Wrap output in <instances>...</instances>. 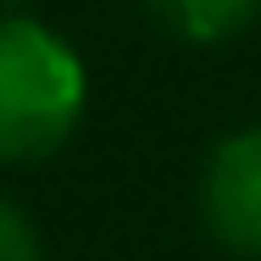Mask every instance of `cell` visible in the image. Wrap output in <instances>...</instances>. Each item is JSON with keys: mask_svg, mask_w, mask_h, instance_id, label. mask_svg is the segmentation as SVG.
<instances>
[{"mask_svg": "<svg viewBox=\"0 0 261 261\" xmlns=\"http://www.w3.org/2000/svg\"><path fill=\"white\" fill-rule=\"evenodd\" d=\"M84 117V61L45 22H0V161H39Z\"/></svg>", "mask_w": 261, "mask_h": 261, "instance_id": "6da1fadb", "label": "cell"}, {"mask_svg": "<svg viewBox=\"0 0 261 261\" xmlns=\"http://www.w3.org/2000/svg\"><path fill=\"white\" fill-rule=\"evenodd\" d=\"M200 211L233 256L261 261V128H239L211 150L200 178Z\"/></svg>", "mask_w": 261, "mask_h": 261, "instance_id": "7a4b0ae2", "label": "cell"}, {"mask_svg": "<svg viewBox=\"0 0 261 261\" xmlns=\"http://www.w3.org/2000/svg\"><path fill=\"white\" fill-rule=\"evenodd\" d=\"M161 22L189 39V45H217L228 34H239L250 17L261 11V0H156Z\"/></svg>", "mask_w": 261, "mask_h": 261, "instance_id": "3957f363", "label": "cell"}, {"mask_svg": "<svg viewBox=\"0 0 261 261\" xmlns=\"http://www.w3.org/2000/svg\"><path fill=\"white\" fill-rule=\"evenodd\" d=\"M0 261H39V239L28 228V217L0 200Z\"/></svg>", "mask_w": 261, "mask_h": 261, "instance_id": "277c9868", "label": "cell"}, {"mask_svg": "<svg viewBox=\"0 0 261 261\" xmlns=\"http://www.w3.org/2000/svg\"><path fill=\"white\" fill-rule=\"evenodd\" d=\"M0 6H11V0H0Z\"/></svg>", "mask_w": 261, "mask_h": 261, "instance_id": "5b68a950", "label": "cell"}]
</instances>
